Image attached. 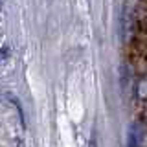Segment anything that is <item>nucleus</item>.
Masks as SVG:
<instances>
[{
	"label": "nucleus",
	"mask_w": 147,
	"mask_h": 147,
	"mask_svg": "<svg viewBox=\"0 0 147 147\" xmlns=\"http://www.w3.org/2000/svg\"><path fill=\"white\" fill-rule=\"evenodd\" d=\"M9 55H11V48H9V46H4V48H0V66H2V64L9 59Z\"/></svg>",
	"instance_id": "3"
},
{
	"label": "nucleus",
	"mask_w": 147,
	"mask_h": 147,
	"mask_svg": "<svg viewBox=\"0 0 147 147\" xmlns=\"http://www.w3.org/2000/svg\"><path fill=\"white\" fill-rule=\"evenodd\" d=\"M127 147H145V125L144 121H134L129 127Z\"/></svg>",
	"instance_id": "2"
},
{
	"label": "nucleus",
	"mask_w": 147,
	"mask_h": 147,
	"mask_svg": "<svg viewBox=\"0 0 147 147\" xmlns=\"http://www.w3.org/2000/svg\"><path fill=\"white\" fill-rule=\"evenodd\" d=\"M0 147H26L24 116L15 99L0 96Z\"/></svg>",
	"instance_id": "1"
},
{
	"label": "nucleus",
	"mask_w": 147,
	"mask_h": 147,
	"mask_svg": "<svg viewBox=\"0 0 147 147\" xmlns=\"http://www.w3.org/2000/svg\"><path fill=\"white\" fill-rule=\"evenodd\" d=\"M0 11H2V0H0Z\"/></svg>",
	"instance_id": "4"
}]
</instances>
